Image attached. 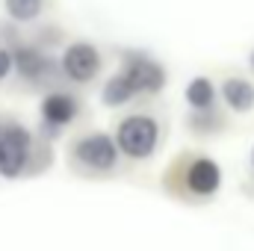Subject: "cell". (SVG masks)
<instances>
[{
	"label": "cell",
	"mask_w": 254,
	"mask_h": 251,
	"mask_svg": "<svg viewBox=\"0 0 254 251\" xmlns=\"http://www.w3.org/2000/svg\"><path fill=\"white\" fill-rule=\"evenodd\" d=\"M9 51H12V68H15V74L21 80L33 83V86H45V83H51L60 74V63L48 51H42L39 45L18 42Z\"/></svg>",
	"instance_id": "277c9868"
},
{
	"label": "cell",
	"mask_w": 254,
	"mask_h": 251,
	"mask_svg": "<svg viewBox=\"0 0 254 251\" xmlns=\"http://www.w3.org/2000/svg\"><path fill=\"white\" fill-rule=\"evenodd\" d=\"M219 187H222V169H219V163L210 160V157L192 160L190 169H187V189H190L192 195L207 198V195H216Z\"/></svg>",
	"instance_id": "ba28073f"
},
{
	"label": "cell",
	"mask_w": 254,
	"mask_h": 251,
	"mask_svg": "<svg viewBox=\"0 0 254 251\" xmlns=\"http://www.w3.org/2000/svg\"><path fill=\"white\" fill-rule=\"evenodd\" d=\"M252 169H254V148H252Z\"/></svg>",
	"instance_id": "9a60e30c"
},
{
	"label": "cell",
	"mask_w": 254,
	"mask_h": 251,
	"mask_svg": "<svg viewBox=\"0 0 254 251\" xmlns=\"http://www.w3.org/2000/svg\"><path fill=\"white\" fill-rule=\"evenodd\" d=\"M249 65H252V71H254V48H252V54H249Z\"/></svg>",
	"instance_id": "5bb4252c"
},
{
	"label": "cell",
	"mask_w": 254,
	"mask_h": 251,
	"mask_svg": "<svg viewBox=\"0 0 254 251\" xmlns=\"http://www.w3.org/2000/svg\"><path fill=\"white\" fill-rule=\"evenodd\" d=\"M36 139L30 127H24L15 119H0V178L12 181L21 178L33 163Z\"/></svg>",
	"instance_id": "6da1fadb"
},
{
	"label": "cell",
	"mask_w": 254,
	"mask_h": 251,
	"mask_svg": "<svg viewBox=\"0 0 254 251\" xmlns=\"http://www.w3.org/2000/svg\"><path fill=\"white\" fill-rule=\"evenodd\" d=\"M136 98V92H133V86L127 83V77L119 71V74H113V77H107V83H104V89H101V104L104 107H125Z\"/></svg>",
	"instance_id": "8fae6325"
},
{
	"label": "cell",
	"mask_w": 254,
	"mask_h": 251,
	"mask_svg": "<svg viewBox=\"0 0 254 251\" xmlns=\"http://www.w3.org/2000/svg\"><path fill=\"white\" fill-rule=\"evenodd\" d=\"M184 98H187V104L192 107V113L195 110H213L216 107V98H219V89H216V83L210 77H192L190 83H187Z\"/></svg>",
	"instance_id": "30bf717a"
},
{
	"label": "cell",
	"mask_w": 254,
	"mask_h": 251,
	"mask_svg": "<svg viewBox=\"0 0 254 251\" xmlns=\"http://www.w3.org/2000/svg\"><path fill=\"white\" fill-rule=\"evenodd\" d=\"M12 71H15V68H12V51L0 45V83H3Z\"/></svg>",
	"instance_id": "4fadbf2b"
},
{
	"label": "cell",
	"mask_w": 254,
	"mask_h": 251,
	"mask_svg": "<svg viewBox=\"0 0 254 251\" xmlns=\"http://www.w3.org/2000/svg\"><path fill=\"white\" fill-rule=\"evenodd\" d=\"M219 98L231 113H252L254 110V83L246 77H228L219 89Z\"/></svg>",
	"instance_id": "9c48e42d"
},
{
	"label": "cell",
	"mask_w": 254,
	"mask_h": 251,
	"mask_svg": "<svg viewBox=\"0 0 254 251\" xmlns=\"http://www.w3.org/2000/svg\"><path fill=\"white\" fill-rule=\"evenodd\" d=\"M113 139L119 145V154H125L130 160H148L160 145V125L148 113H133L119 122Z\"/></svg>",
	"instance_id": "7a4b0ae2"
},
{
	"label": "cell",
	"mask_w": 254,
	"mask_h": 251,
	"mask_svg": "<svg viewBox=\"0 0 254 251\" xmlns=\"http://www.w3.org/2000/svg\"><path fill=\"white\" fill-rule=\"evenodd\" d=\"M104 68V57L92 42H71L60 57V74L71 83H92Z\"/></svg>",
	"instance_id": "5b68a950"
},
{
	"label": "cell",
	"mask_w": 254,
	"mask_h": 251,
	"mask_svg": "<svg viewBox=\"0 0 254 251\" xmlns=\"http://www.w3.org/2000/svg\"><path fill=\"white\" fill-rule=\"evenodd\" d=\"M74 160L89 172H110L119 163V145L110 133H86L71 148Z\"/></svg>",
	"instance_id": "8992f818"
},
{
	"label": "cell",
	"mask_w": 254,
	"mask_h": 251,
	"mask_svg": "<svg viewBox=\"0 0 254 251\" xmlns=\"http://www.w3.org/2000/svg\"><path fill=\"white\" fill-rule=\"evenodd\" d=\"M122 74L127 77V83L133 86L136 95H157L169 83L166 65L157 63L145 51H125L122 54Z\"/></svg>",
	"instance_id": "3957f363"
},
{
	"label": "cell",
	"mask_w": 254,
	"mask_h": 251,
	"mask_svg": "<svg viewBox=\"0 0 254 251\" xmlns=\"http://www.w3.org/2000/svg\"><path fill=\"white\" fill-rule=\"evenodd\" d=\"M48 0H3V12L15 24H33L42 18Z\"/></svg>",
	"instance_id": "7c38bea8"
},
{
	"label": "cell",
	"mask_w": 254,
	"mask_h": 251,
	"mask_svg": "<svg viewBox=\"0 0 254 251\" xmlns=\"http://www.w3.org/2000/svg\"><path fill=\"white\" fill-rule=\"evenodd\" d=\"M39 116H42V127H48V133H60L63 127H68L80 116V101L71 92L54 89V92H48L42 98Z\"/></svg>",
	"instance_id": "52a82bcc"
}]
</instances>
